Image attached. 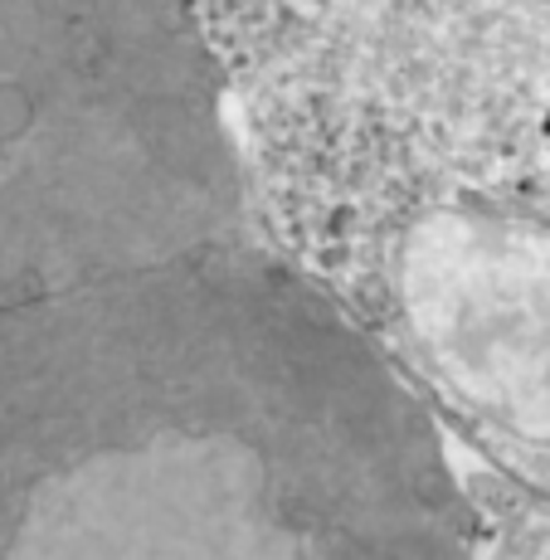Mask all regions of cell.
Masks as SVG:
<instances>
[{
    "mask_svg": "<svg viewBox=\"0 0 550 560\" xmlns=\"http://www.w3.org/2000/svg\"><path fill=\"white\" fill-rule=\"evenodd\" d=\"M400 298L453 390L550 444V230L468 210L429 214L400 249Z\"/></svg>",
    "mask_w": 550,
    "mask_h": 560,
    "instance_id": "2",
    "label": "cell"
},
{
    "mask_svg": "<svg viewBox=\"0 0 550 560\" xmlns=\"http://www.w3.org/2000/svg\"><path fill=\"white\" fill-rule=\"evenodd\" d=\"M468 536L414 385L264 258L98 278L0 341L10 551L458 556Z\"/></svg>",
    "mask_w": 550,
    "mask_h": 560,
    "instance_id": "1",
    "label": "cell"
}]
</instances>
